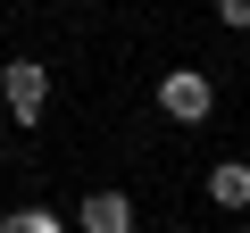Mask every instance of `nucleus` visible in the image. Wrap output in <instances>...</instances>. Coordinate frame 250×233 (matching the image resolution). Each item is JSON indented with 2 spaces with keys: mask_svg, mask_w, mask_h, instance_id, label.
<instances>
[{
  "mask_svg": "<svg viewBox=\"0 0 250 233\" xmlns=\"http://www.w3.org/2000/svg\"><path fill=\"white\" fill-rule=\"evenodd\" d=\"M159 116H175V125H208L217 116V83L200 67H167L159 75Z\"/></svg>",
  "mask_w": 250,
  "mask_h": 233,
  "instance_id": "obj_1",
  "label": "nucleus"
},
{
  "mask_svg": "<svg viewBox=\"0 0 250 233\" xmlns=\"http://www.w3.org/2000/svg\"><path fill=\"white\" fill-rule=\"evenodd\" d=\"M75 233H134V200L125 192H92L75 208Z\"/></svg>",
  "mask_w": 250,
  "mask_h": 233,
  "instance_id": "obj_3",
  "label": "nucleus"
},
{
  "mask_svg": "<svg viewBox=\"0 0 250 233\" xmlns=\"http://www.w3.org/2000/svg\"><path fill=\"white\" fill-rule=\"evenodd\" d=\"M208 200H217V208H250V158L208 167Z\"/></svg>",
  "mask_w": 250,
  "mask_h": 233,
  "instance_id": "obj_4",
  "label": "nucleus"
},
{
  "mask_svg": "<svg viewBox=\"0 0 250 233\" xmlns=\"http://www.w3.org/2000/svg\"><path fill=\"white\" fill-rule=\"evenodd\" d=\"M242 233H250V208H242Z\"/></svg>",
  "mask_w": 250,
  "mask_h": 233,
  "instance_id": "obj_7",
  "label": "nucleus"
},
{
  "mask_svg": "<svg viewBox=\"0 0 250 233\" xmlns=\"http://www.w3.org/2000/svg\"><path fill=\"white\" fill-rule=\"evenodd\" d=\"M0 233H67V216H50V208H9Z\"/></svg>",
  "mask_w": 250,
  "mask_h": 233,
  "instance_id": "obj_5",
  "label": "nucleus"
},
{
  "mask_svg": "<svg viewBox=\"0 0 250 233\" xmlns=\"http://www.w3.org/2000/svg\"><path fill=\"white\" fill-rule=\"evenodd\" d=\"M0 100H9L17 125H42V108H50V67H42V58H9V67H0Z\"/></svg>",
  "mask_w": 250,
  "mask_h": 233,
  "instance_id": "obj_2",
  "label": "nucleus"
},
{
  "mask_svg": "<svg viewBox=\"0 0 250 233\" xmlns=\"http://www.w3.org/2000/svg\"><path fill=\"white\" fill-rule=\"evenodd\" d=\"M217 25H233V34H250V0H217Z\"/></svg>",
  "mask_w": 250,
  "mask_h": 233,
  "instance_id": "obj_6",
  "label": "nucleus"
}]
</instances>
